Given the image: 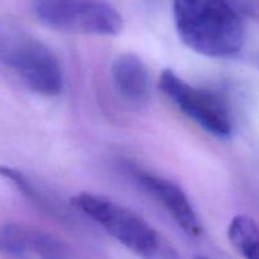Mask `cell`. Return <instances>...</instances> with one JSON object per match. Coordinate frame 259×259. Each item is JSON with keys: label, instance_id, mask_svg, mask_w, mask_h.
Masks as SVG:
<instances>
[{"label": "cell", "instance_id": "obj_1", "mask_svg": "<svg viewBox=\"0 0 259 259\" xmlns=\"http://www.w3.org/2000/svg\"><path fill=\"white\" fill-rule=\"evenodd\" d=\"M176 30L185 46L207 57H229L244 43V28L228 0H175Z\"/></svg>", "mask_w": 259, "mask_h": 259}, {"label": "cell", "instance_id": "obj_3", "mask_svg": "<svg viewBox=\"0 0 259 259\" xmlns=\"http://www.w3.org/2000/svg\"><path fill=\"white\" fill-rule=\"evenodd\" d=\"M37 19L52 29L94 35H115L121 15L108 0H33Z\"/></svg>", "mask_w": 259, "mask_h": 259}, {"label": "cell", "instance_id": "obj_2", "mask_svg": "<svg viewBox=\"0 0 259 259\" xmlns=\"http://www.w3.org/2000/svg\"><path fill=\"white\" fill-rule=\"evenodd\" d=\"M0 63L39 95L56 96L62 91V70L55 53L29 33L2 22Z\"/></svg>", "mask_w": 259, "mask_h": 259}, {"label": "cell", "instance_id": "obj_8", "mask_svg": "<svg viewBox=\"0 0 259 259\" xmlns=\"http://www.w3.org/2000/svg\"><path fill=\"white\" fill-rule=\"evenodd\" d=\"M113 82L119 95L133 106H143L151 95V80L143 61L134 53H121L111 65Z\"/></svg>", "mask_w": 259, "mask_h": 259}, {"label": "cell", "instance_id": "obj_4", "mask_svg": "<svg viewBox=\"0 0 259 259\" xmlns=\"http://www.w3.org/2000/svg\"><path fill=\"white\" fill-rule=\"evenodd\" d=\"M76 209L98 223L108 234L142 258H147L162 242V237L143 218L99 195L81 192L72 199Z\"/></svg>", "mask_w": 259, "mask_h": 259}, {"label": "cell", "instance_id": "obj_5", "mask_svg": "<svg viewBox=\"0 0 259 259\" xmlns=\"http://www.w3.org/2000/svg\"><path fill=\"white\" fill-rule=\"evenodd\" d=\"M162 93L197 125L218 138H228L233 131L232 118L225 101L214 91L195 88L172 70L159 76Z\"/></svg>", "mask_w": 259, "mask_h": 259}, {"label": "cell", "instance_id": "obj_9", "mask_svg": "<svg viewBox=\"0 0 259 259\" xmlns=\"http://www.w3.org/2000/svg\"><path fill=\"white\" fill-rule=\"evenodd\" d=\"M228 237L245 259H259V225L247 215H237L230 222Z\"/></svg>", "mask_w": 259, "mask_h": 259}, {"label": "cell", "instance_id": "obj_10", "mask_svg": "<svg viewBox=\"0 0 259 259\" xmlns=\"http://www.w3.org/2000/svg\"><path fill=\"white\" fill-rule=\"evenodd\" d=\"M144 259H181L179 257V254L176 253V250L168 244L164 239H162V242L159 243L158 247L151 253L147 258Z\"/></svg>", "mask_w": 259, "mask_h": 259}, {"label": "cell", "instance_id": "obj_11", "mask_svg": "<svg viewBox=\"0 0 259 259\" xmlns=\"http://www.w3.org/2000/svg\"><path fill=\"white\" fill-rule=\"evenodd\" d=\"M196 259H212V258H207V257H197Z\"/></svg>", "mask_w": 259, "mask_h": 259}, {"label": "cell", "instance_id": "obj_7", "mask_svg": "<svg viewBox=\"0 0 259 259\" xmlns=\"http://www.w3.org/2000/svg\"><path fill=\"white\" fill-rule=\"evenodd\" d=\"M132 176L137 182L158 200L169 215L174 218L176 224L191 237H199L202 229L194 206L184 190L176 184L163 177L156 176L149 172L142 171L136 167H129Z\"/></svg>", "mask_w": 259, "mask_h": 259}, {"label": "cell", "instance_id": "obj_6", "mask_svg": "<svg viewBox=\"0 0 259 259\" xmlns=\"http://www.w3.org/2000/svg\"><path fill=\"white\" fill-rule=\"evenodd\" d=\"M0 249L13 259H71L70 249L62 240L22 224L2 228Z\"/></svg>", "mask_w": 259, "mask_h": 259}]
</instances>
